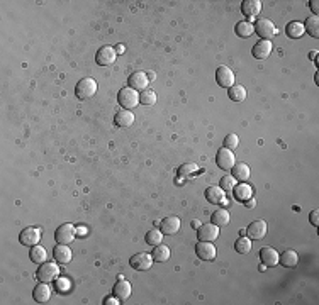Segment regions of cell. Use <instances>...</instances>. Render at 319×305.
Instances as JSON below:
<instances>
[{
    "mask_svg": "<svg viewBox=\"0 0 319 305\" xmlns=\"http://www.w3.org/2000/svg\"><path fill=\"white\" fill-rule=\"evenodd\" d=\"M118 100H119V105L122 109H126V111H133L134 107H138L139 105V93L131 87L120 88L119 93H118Z\"/></svg>",
    "mask_w": 319,
    "mask_h": 305,
    "instance_id": "1",
    "label": "cell"
},
{
    "mask_svg": "<svg viewBox=\"0 0 319 305\" xmlns=\"http://www.w3.org/2000/svg\"><path fill=\"white\" fill-rule=\"evenodd\" d=\"M95 93H97V81L90 76L81 78L79 81V85L75 87V95L79 100H88V99H92Z\"/></svg>",
    "mask_w": 319,
    "mask_h": 305,
    "instance_id": "2",
    "label": "cell"
},
{
    "mask_svg": "<svg viewBox=\"0 0 319 305\" xmlns=\"http://www.w3.org/2000/svg\"><path fill=\"white\" fill-rule=\"evenodd\" d=\"M58 275H60V267L54 261H44V263L40 265L36 271L38 280L44 281V283H51L53 280L58 278Z\"/></svg>",
    "mask_w": 319,
    "mask_h": 305,
    "instance_id": "3",
    "label": "cell"
},
{
    "mask_svg": "<svg viewBox=\"0 0 319 305\" xmlns=\"http://www.w3.org/2000/svg\"><path fill=\"white\" fill-rule=\"evenodd\" d=\"M77 237V229L73 224H61L60 228L54 230V239L58 244H70Z\"/></svg>",
    "mask_w": 319,
    "mask_h": 305,
    "instance_id": "4",
    "label": "cell"
},
{
    "mask_svg": "<svg viewBox=\"0 0 319 305\" xmlns=\"http://www.w3.org/2000/svg\"><path fill=\"white\" fill-rule=\"evenodd\" d=\"M253 29H255V33L258 34L260 38L267 39V41H270V38L277 34V29H275L274 22L268 21V19H258V21L255 22V26H253Z\"/></svg>",
    "mask_w": 319,
    "mask_h": 305,
    "instance_id": "5",
    "label": "cell"
},
{
    "mask_svg": "<svg viewBox=\"0 0 319 305\" xmlns=\"http://www.w3.org/2000/svg\"><path fill=\"white\" fill-rule=\"evenodd\" d=\"M216 165L221 168V170H231L233 166L236 165V158L235 152L228 148H221L216 154Z\"/></svg>",
    "mask_w": 319,
    "mask_h": 305,
    "instance_id": "6",
    "label": "cell"
},
{
    "mask_svg": "<svg viewBox=\"0 0 319 305\" xmlns=\"http://www.w3.org/2000/svg\"><path fill=\"white\" fill-rule=\"evenodd\" d=\"M118 58V51H116L112 46H102L95 54V61L99 66H109L112 65Z\"/></svg>",
    "mask_w": 319,
    "mask_h": 305,
    "instance_id": "7",
    "label": "cell"
},
{
    "mask_svg": "<svg viewBox=\"0 0 319 305\" xmlns=\"http://www.w3.org/2000/svg\"><path fill=\"white\" fill-rule=\"evenodd\" d=\"M129 263H131V267L134 269H138V271H146V269H150L153 267L155 260H153V256L148 253H138V254H134V256H131Z\"/></svg>",
    "mask_w": 319,
    "mask_h": 305,
    "instance_id": "8",
    "label": "cell"
},
{
    "mask_svg": "<svg viewBox=\"0 0 319 305\" xmlns=\"http://www.w3.org/2000/svg\"><path fill=\"white\" fill-rule=\"evenodd\" d=\"M267 230H268L267 221H263V219H258V221H253L251 224L248 226V228H246V234H248V237H250V239L258 241V239H263V237H265Z\"/></svg>",
    "mask_w": 319,
    "mask_h": 305,
    "instance_id": "9",
    "label": "cell"
},
{
    "mask_svg": "<svg viewBox=\"0 0 319 305\" xmlns=\"http://www.w3.org/2000/svg\"><path fill=\"white\" fill-rule=\"evenodd\" d=\"M216 246L214 242H209V241H199L196 244V254L200 258L202 261H214L216 258Z\"/></svg>",
    "mask_w": 319,
    "mask_h": 305,
    "instance_id": "10",
    "label": "cell"
},
{
    "mask_svg": "<svg viewBox=\"0 0 319 305\" xmlns=\"http://www.w3.org/2000/svg\"><path fill=\"white\" fill-rule=\"evenodd\" d=\"M216 81L219 87L231 88L235 85V73L228 68V66H219L216 70Z\"/></svg>",
    "mask_w": 319,
    "mask_h": 305,
    "instance_id": "11",
    "label": "cell"
},
{
    "mask_svg": "<svg viewBox=\"0 0 319 305\" xmlns=\"http://www.w3.org/2000/svg\"><path fill=\"white\" fill-rule=\"evenodd\" d=\"M197 236H199V241H209L214 242L219 237V228L216 224H202L199 229H197Z\"/></svg>",
    "mask_w": 319,
    "mask_h": 305,
    "instance_id": "12",
    "label": "cell"
},
{
    "mask_svg": "<svg viewBox=\"0 0 319 305\" xmlns=\"http://www.w3.org/2000/svg\"><path fill=\"white\" fill-rule=\"evenodd\" d=\"M19 241L24 246H36L41 241V230L36 228H26L19 236Z\"/></svg>",
    "mask_w": 319,
    "mask_h": 305,
    "instance_id": "13",
    "label": "cell"
},
{
    "mask_svg": "<svg viewBox=\"0 0 319 305\" xmlns=\"http://www.w3.org/2000/svg\"><path fill=\"white\" fill-rule=\"evenodd\" d=\"M272 49H274V46H272L270 41H267V39H260V41L255 42V46H253L251 54L256 58V60H267V58L272 54Z\"/></svg>",
    "mask_w": 319,
    "mask_h": 305,
    "instance_id": "14",
    "label": "cell"
},
{
    "mask_svg": "<svg viewBox=\"0 0 319 305\" xmlns=\"http://www.w3.org/2000/svg\"><path fill=\"white\" fill-rule=\"evenodd\" d=\"M180 229V219L178 217H165L160 222V230L163 232V236H173Z\"/></svg>",
    "mask_w": 319,
    "mask_h": 305,
    "instance_id": "15",
    "label": "cell"
},
{
    "mask_svg": "<svg viewBox=\"0 0 319 305\" xmlns=\"http://www.w3.org/2000/svg\"><path fill=\"white\" fill-rule=\"evenodd\" d=\"M262 12V2L260 0H244L241 3V14L248 19H255L256 15Z\"/></svg>",
    "mask_w": 319,
    "mask_h": 305,
    "instance_id": "16",
    "label": "cell"
},
{
    "mask_svg": "<svg viewBox=\"0 0 319 305\" xmlns=\"http://www.w3.org/2000/svg\"><path fill=\"white\" fill-rule=\"evenodd\" d=\"M260 261H262L265 267H277L279 265V253L275 251L274 248H270V246H263L262 249H260Z\"/></svg>",
    "mask_w": 319,
    "mask_h": 305,
    "instance_id": "17",
    "label": "cell"
},
{
    "mask_svg": "<svg viewBox=\"0 0 319 305\" xmlns=\"http://www.w3.org/2000/svg\"><path fill=\"white\" fill-rule=\"evenodd\" d=\"M72 249L68 248V244H58L56 248L53 249V258L56 263L60 265H68L72 261Z\"/></svg>",
    "mask_w": 319,
    "mask_h": 305,
    "instance_id": "18",
    "label": "cell"
},
{
    "mask_svg": "<svg viewBox=\"0 0 319 305\" xmlns=\"http://www.w3.org/2000/svg\"><path fill=\"white\" fill-rule=\"evenodd\" d=\"M148 76H146V73L145 72H134L133 75H131L129 78H127V83H129V87L131 88H134L136 92L138 90H146L148 88Z\"/></svg>",
    "mask_w": 319,
    "mask_h": 305,
    "instance_id": "19",
    "label": "cell"
},
{
    "mask_svg": "<svg viewBox=\"0 0 319 305\" xmlns=\"http://www.w3.org/2000/svg\"><path fill=\"white\" fill-rule=\"evenodd\" d=\"M33 299L36 300L38 304H46L49 299H51V287L44 281H41L33 292Z\"/></svg>",
    "mask_w": 319,
    "mask_h": 305,
    "instance_id": "20",
    "label": "cell"
},
{
    "mask_svg": "<svg viewBox=\"0 0 319 305\" xmlns=\"http://www.w3.org/2000/svg\"><path fill=\"white\" fill-rule=\"evenodd\" d=\"M114 124L118 127H131L134 124V114L126 109H120L114 117Z\"/></svg>",
    "mask_w": 319,
    "mask_h": 305,
    "instance_id": "21",
    "label": "cell"
},
{
    "mask_svg": "<svg viewBox=\"0 0 319 305\" xmlns=\"http://www.w3.org/2000/svg\"><path fill=\"white\" fill-rule=\"evenodd\" d=\"M205 198H207V202L216 203V205L226 203V193H224V190L221 187H209L205 190Z\"/></svg>",
    "mask_w": 319,
    "mask_h": 305,
    "instance_id": "22",
    "label": "cell"
},
{
    "mask_svg": "<svg viewBox=\"0 0 319 305\" xmlns=\"http://www.w3.org/2000/svg\"><path fill=\"white\" fill-rule=\"evenodd\" d=\"M131 292H133L131 283H129V281H126V280H119L118 283L114 285V297H118L120 302H124V300L129 299Z\"/></svg>",
    "mask_w": 319,
    "mask_h": 305,
    "instance_id": "23",
    "label": "cell"
},
{
    "mask_svg": "<svg viewBox=\"0 0 319 305\" xmlns=\"http://www.w3.org/2000/svg\"><path fill=\"white\" fill-rule=\"evenodd\" d=\"M233 191H235V198L238 202H246L253 197V189L246 182H239V185H236Z\"/></svg>",
    "mask_w": 319,
    "mask_h": 305,
    "instance_id": "24",
    "label": "cell"
},
{
    "mask_svg": "<svg viewBox=\"0 0 319 305\" xmlns=\"http://www.w3.org/2000/svg\"><path fill=\"white\" fill-rule=\"evenodd\" d=\"M285 34L289 36L290 39H299V38H302L306 34V31H304V24L302 22H299V21H290L289 24L285 26Z\"/></svg>",
    "mask_w": 319,
    "mask_h": 305,
    "instance_id": "25",
    "label": "cell"
},
{
    "mask_svg": "<svg viewBox=\"0 0 319 305\" xmlns=\"http://www.w3.org/2000/svg\"><path fill=\"white\" fill-rule=\"evenodd\" d=\"M231 170H233L231 177L235 180H238V182H246V180L250 178V175H251V170H250V166H248L246 163H238V165H235Z\"/></svg>",
    "mask_w": 319,
    "mask_h": 305,
    "instance_id": "26",
    "label": "cell"
},
{
    "mask_svg": "<svg viewBox=\"0 0 319 305\" xmlns=\"http://www.w3.org/2000/svg\"><path fill=\"white\" fill-rule=\"evenodd\" d=\"M29 260L36 265H41L48 260V251H46L42 246L36 244V246H31V251H29Z\"/></svg>",
    "mask_w": 319,
    "mask_h": 305,
    "instance_id": "27",
    "label": "cell"
},
{
    "mask_svg": "<svg viewBox=\"0 0 319 305\" xmlns=\"http://www.w3.org/2000/svg\"><path fill=\"white\" fill-rule=\"evenodd\" d=\"M279 263H282V267L285 268H295L299 263L297 253L292 251V249H287V251L282 253V256H279Z\"/></svg>",
    "mask_w": 319,
    "mask_h": 305,
    "instance_id": "28",
    "label": "cell"
},
{
    "mask_svg": "<svg viewBox=\"0 0 319 305\" xmlns=\"http://www.w3.org/2000/svg\"><path fill=\"white\" fill-rule=\"evenodd\" d=\"M151 256H153V260L158 261V263H165V261H168V258H170V248L165 244L155 246Z\"/></svg>",
    "mask_w": 319,
    "mask_h": 305,
    "instance_id": "29",
    "label": "cell"
},
{
    "mask_svg": "<svg viewBox=\"0 0 319 305\" xmlns=\"http://www.w3.org/2000/svg\"><path fill=\"white\" fill-rule=\"evenodd\" d=\"M211 221H212V224L217 226V228H221V226H228L229 224V212L226 209L214 210V214L211 216Z\"/></svg>",
    "mask_w": 319,
    "mask_h": 305,
    "instance_id": "30",
    "label": "cell"
},
{
    "mask_svg": "<svg viewBox=\"0 0 319 305\" xmlns=\"http://www.w3.org/2000/svg\"><path fill=\"white\" fill-rule=\"evenodd\" d=\"M228 97L233 102H243L246 99V88L243 85H233L231 88H228Z\"/></svg>",
    "mask_w": 319,
    "mask_h": 305,
    "instance_id": "31",
    "label": "cell"
},
{
    "mask_svg": "<svg viewBox=\"0 0 319 305\" xmlns=\"http://www.w3.org/2000/svg\"><path fill=\"white\" fill-rule=\"evenodd\" d=\"M236 34H238L239 38H250L253 33H255V29H253V24L251 22H246V21H241L236 24L235 27Z\"/></svg>",
    "mask_w": 319,
    "mask_h": 305,
    "instance_id": "32",
    "label": "cell"
},
{
    "mask_svg": "<svg viewBox=\"0 0 319 305\" xmlns=\"http://www.w3.org/2000/svg\"><path fill=\"white\" fill-rule=\"evenodd\" d=\"M235 249H236V253H239V254L250 253L251 239H250V237H246V236H239L238 239H236V242H235Z\"/></svg>",
    "mask_w": 319,
    "mask_h": 305,
    "instance_id": "33",
    "label": "cell"
},
{
    "mask_svg": "<svg viewBox=\"0 0 319 305\" xmlns=\"http://www.w3.org/2000/svg\"><path fill=\"white\" fill-rule=\"evenodd\" d=\"M304 31L309 33L313 38H319V19L314 15V17H307L306 24H304Z\"/></svg>",
    "mask_w": 319,
    "mask_h": 305,
    "instance_id": "34",
    "label": "cell"
},
{
    "mask_svg": "<svg viewBox=\"0 0 319 305\" xmlns=\"http://www.w3.org/2000/svg\"><path fill=\"white\" fill-rule=\"evenodd\" d=\"M139 104L143 105H155L157 104V93L153 92L151 88H146L139 93Z\"/></svg>",
    "mask_w": 319,
    "mask_h": 305,
    "instance_id": "35",
    "label": "cell"
},
{
    "mask_svg": "<svg viewBox=\"0 0 319 305\" xmlns=\"http://www.w3.org/2000/svg\"><path fill=\"white\" fill-rule=\"evenodd\" d=\"M161 239H163V232L160 229H151L146 232V244L158 246L161 244Z\"/></svg>",
    "mask_w": 319,
    "mask_h": 305,
    "instance_id": "36",
    "label": "cell"
},
{
    "mask_svg": "<svg viewBox=\"0 0 319 305\" xmlns=\"http://www.w3.org/2000/svg\"><path fill=\"white\" fill-rule=\"evenodd\" d=\"M239 144V139L236 134H228L226 138H224V148H228V150H236Z\"/></svg>",
    "mask_w": 319,
    "mask_h": 305,
    "instance_id": "37",
    "label": "cell"
},
{
    "mask_svg": "<svg viewBox=\"0 0 319 305\" xmlns=\"http://www.w3.org/2000/svg\"><path fill=\"white\" fill-rule=\"evenodd\" d=\"M219 187L224 191H229V190H233L236 187V180L233 177H229V175H228V177H223V178H221V185Z\"/></svg>",
    "mask_w": 319,
    "mask_h": 305,
    "instance_id": "38",
    "label": "cell"
},
{
    "mask_svg": "<svg viewBox=\"0 0 319 305\" xmlns=\"http://www.w3.org/2000/svg\"><path fill=\"white\" fill-rule=\"evenodd\" d=\"M56 288H58V292H61V293L68 292V290H70V281H68L67 278H58V281H56Z\"/></svg>",
    "mask_w": 319,
    "mask_h": 305,
    "instance_id": "39",
    "label": "cell"
},
{
    "mask_svg": "<svg viewBox=\"0 0 319 305\" xmlns=\"http://www.w3.org/2000/svg\"><path fill=\"white\" fill-rule=\"evenodd\" d=\"M197 171V166L192 165V163H189V165H184L180 168V175H189V173H196Z\"/></svg>",
    "mask_w": 319,
    "mask_h": 305,
    "instance_id": "40",
    "label": "cell"
},
{
    "mask_svg": "<svg viewBox=\"0 0 319 305\" xmlns=\"http://www.w3.org/2000/svg\"><path fill=\"white\" fill-rule=\"evenodd\" d=\"M309 221H311V224L316 226V228L319 226V210L318 209H314L309 212Z\"/></svg>",
    "mask_w": 319,
    "mask_h": 305,
    "instance_id": "41",
    "label": "cell"
},
{
    "mask_svg": "<svg viewBox=\"0 0 319 305\" xmlns=\"http://www.w3.org/2000/svg\"><path fill=\"white\" fill-rule=\"evenodd\" d=\"M106 305H118L120 304V300L118 299V297H109V299H106V302H104Z\"/></svg>",
    "mask_w": 319,
    "mask_h": 305,
    "instance_id": "42",
    "label": "cell"
},
{
    "mask_svg": "<svg viewBox=\"0 0 319 305\" xmlns=\"http://www.w3.org/2000/svg\"><path fill=\"white\" fill-rule=\"evenodd\" d=\"M318 0H313V2H311V10H313V14L316 15L318 17V10H319V5H318Z\"/></svg>",
    "mask_w": 319,
    "mask_h": 305,
    "instance_id": "43",
    "label": "cell"
},
{
    "mask_svg": "<svg viewBox=\"0 0 319 305\" xmlns=\"http://www.w3.org/2000/svg\"><path fill=\"white\" fill-rule=\"evenodd\" d=\"M244 203H246V207H248V209H253V207H255V203H256V202L253 200V198H250V200H246Z\"/></svg>",
    "mask_w": 319,
    "mask_h": 305,
    "instance_id": "44",
    "label": "cell"
},
{
    "mask_svg": "<svg viewBox=\"0 0 319 305\" xmlns=\"http://www.w3.org/2000/svg\"><path fill=\"white\" fill-rule=\"evenodd\" d=\"M309 56H311V60H314V61H316V56H318V51H311V53H309Z\"/></svg>",
    "mask_w": 319,
    "mask_h": 305,
    "instance_id": "45",
    "label": "cell"
},
{
    "mask_svg": "<svg viewBox=\"0 0 319 305\" xmlns=\"http://www.w3.org/2000/svg\"><path fill=\"white\" fill-rule=\"evenodd\" d=\"M192 228H194V229H199V228H200V226H199V221H194V222H192Z\"/></svg>",
    "mask_w": 319,
    "mask_h": 305,
    "instance_id": "46",
    "label": "cell"
}]
</instances>
